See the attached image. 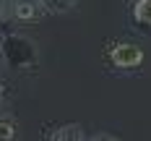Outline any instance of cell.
Segmentation results:
<instances>
[{"label":"cell","instance_id":"8992f818","mask_svg":"<svg viewBox=\"0 0 151 141\" xmlns=\"http://www.w3.org/2000/svg\"><path fill=\"white\" fill-rule=\"evenodd\" d=\"M18 139V125H16L13 118L3 115L0 118V141H16Z\"/></svg>","mask_w":151,"mask_h":141},{"label":"cell","instance_id":"5b68a950","mask_svg":"<svg viewBox=\"0 0 151 141\" xmlns=\"http://www.w3.org/2000/svg\"><path fill=\"white\" fill-rule=\"evenodd\" d=\"M39 3H42V8L47 13H52V16H63L76 5V0H39Z\"/></svg>","mask_w":151,"mask_h":141},{"label":"cell","instance_id":"6da1fadb","mask_svg":"<svg viewBox=\"0 0 151 141\" xmlns=\"http://www.w3.org/2000/svg\"><path fill=\"white\" fill-rule=\"evenodd\" d=\"M0 55L13 71H34L39 65V50L24 34H5L0 39Z\"/></svg>","mask_w":151,"mask_h":141},{"label":"cell","instance_id":"3957f363","mask_svg":"<svg viewBox=\"0 0 151 141\" xmlns=\"http://www.w3.org/2000/svg\"><path fill=\"white\" fill-rule=\"evenodd\" d=\"M47 141H86V133L81 131V125H58L55 131H50Z\"/></svg>","mask_w":151,"mask_h":141},{"label":"cell","instance_id":"277c9868","mask_svg":"<svg viewBox=\"0 0 151 141\" xmlns=\"http://www.w3.org/2000/svg\"><path fill=\"white\" fill-rule=\"evenodd\" d=\"M133 18H136L141 26L151 29V0H136V5H133Z\"/></svg>","mask_w":151,"mask_h":141},{"label":"cell","instance_id":"7a4b0ae2","mask_svg":"<svg viewBox=\"0 0 151 141\" xmlns=\"http://www.w3.org/2000/svg\"><path fill=\"white\" fill-rule=\"evenodd\" d=\"M104 58L112 68L133 71V68H138L143 63V50L138 45H133V42H112V45L107 47Z\"/></svg>","mask_w":151,"mask_h":141},{"label":"cell","instance_id":"9c48e42d","mask_svg":"<svg viewBox=\"0 0 151 141\" xmlns=\"http://www.w3.org/2000/svg\"><path fill=\"white\" fill-rule=\"evenodd\" d=\"M86 141H91V139H86Z\"/></svg>","mask_w":151,"mask_h":141},{"label":"cell","instance_id":"52a82bcc","mask_svg":"<svg viewBox=\"0 0 151 141\" xmlns=\"http://www.w3.org/2000/svg\"><path fill=\"white\" fill-rule=\"evenodd\" d=\"M8 5H11V0H0V18L8 13Z\"/></svg>","mask_w":151,"mask_h":141},{"label":"cell","instance_id":"ba28073f","mask_svg":"<svg viewBox=\"0 0 151 141\" xmlns=\"http://www.w3.org/2000/svg\"><path fill=\"white\" fill-rule=\"evenodd\" d=\"M3 97H5V86H3V81H0V102H3Z\"/></svg>","mask_w":151,"mask_h":141}]
</instances>
